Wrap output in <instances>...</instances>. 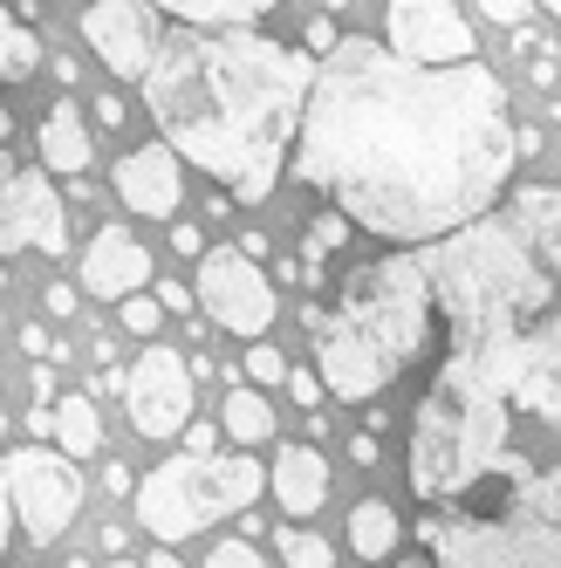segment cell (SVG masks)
Here are the masks:
<instances>
[{
	"label": "cell",
	"mask_w": 561,
	"mask_h": 568,
	"mask_svg": "<svg viewBox=\"0 0 561 568\" xmlns=\"http://www.w3.org/2000/svg\"><path fill=\"white\" fill-rule=\"evenodd\" d=\"M446 356L411 412L431 568H561V192L425 240Z\"/></svg>",
	"instance_id": "6da1fadb"
},
{
	"label": "cell",
	"mask_w": 561,
	"mask_h": 568,
	"mask_svg": "<svg viewBox=\"0 0 561 568\" xmlns=\"http://www.w3.org/2000/svg\"><path fill=\"white\" fill-rule=\"evenodd\" d=\"M513 172L507 83L487 62H405L343 34L315 62L295 131V185L329 192L356 233L425 247L493 213Z\"/></svg>",
	"instance_id": "7a4b0ae2"
},
{
	"label": "cell",
	"mask_w": 561,
	"mask_h": 568,
	"mask_svg": "<svg viewBox=\"0 0 561 568\" xmlns=\"http://www.w3.org/2000/svg\"><path fill=\"white\" fill-rule=\"evenodd\" d=\"M315 55L254 28H178L144 69L151 124L178 158L213 172L239 206H261L288 172Z\"/></svg>",
	"instance_id": "3957f363"
},
{
	"label": "cell",
	"mask_w": 561,
	"mask_h": 568,
	"mask_svg": "<svg viewBox=\"0 0 561 568\" xmlns=\"http://www.w3.org/2000/svg\"><path fill=\"white\" fill-rule=\"evenodd\" d=\"M431 329H438V295H431L425 254H377L364 267H349L329 295L308 302L315 371L343 404L384 397L425 356Z\"/></svg>",
	"instance_id": "277c9868"
},
{
	"label": "cell",
	"mask_w": 561,
	"mask_h": 568,
	"mask_svg": "<svg viewBox=\"0 0 561 568\" xmlns=\"http://www.w3.org/2000/svg\"><path fill=\"white\" fill-rule=\"evenodd\" d=\"M267 494V466L247 453H178L137 479V527L157 541H192L213 520L247 514Z\"/></svg>",
	"instance_id": "5b68a950"
},
{
	"label": "cell",
	"mask_w": 561,
	"mask_h": 568,
	"mask_svg": "<svg viewBox=\"0 0 561 568\" xmlns=\"http://www.w3.org/2000/svg\"><path fill=\"white\" fill-rule=\"evenodd\" d=\"M0 459H8V500H14L21 535L34 548L62 541L75 507H83V473H75V459L49 453V445H14V453H0Z\"/></svg>",
	"instance_id": "8992f818"
},
{
	"label": "cell",
	"mask_w": 561,
	"mask_h": 568,
	"mask_svg": "<svg viewBox=\"0 0 561 568\" xmlns=\"http://www.w3.org/2000/svg\"><path fill=\"white\" fill-rule=\"evenodd\" d=\"M192 295H198V308L213 315V329H226V336H267L274 308H280L274 302V274L254 254H239V240H233V247H206V254H198Z\"/></svg>",
	"instance_id": "52a82bcc"
},
{
	"label": "cell",
	"mask_w": 561,
	"mask_h": 568,
	"mask_svg": "<svg viewBox=\"0 0 561 568\" xmlns=\"http://www.w3.org/2000/svg\"><path fill=\"white\" fill-rule=\"evenodd\" d=\"M192 363L172 343H144V356L131 363V384H124V412L144 438H178L192 425Z\"/></svg>",
	"instance_id": "ba28073f"
},
{
	"label": "cell",
	"mask_w": 561,
	"mask_h": 568,
	"mask_svg": "<svg viewBox=\"0 0 561 568\" xmlns=\"http://www.w3.org/2000/svg\"><path fill=\"white\" fill-rule=\"evenodd\" d=\"M83 42L96 49V62L110 75L144 83V69H151L157 42H165V28H157L151 0H90V8H83Z\"/></svg>",
	"instance_id": "9c48e42d"
},
{
	"label": "cell",
	"mask_w": 561,
	"mask_h": 568,
	"mask_svg": "<svg viewBox=\"0 0 561 568\" xmlns=\"http://www.w3.org/2000/svg\"><path fill=\"white\" fill-rule=\"evenodd\" d=\"M384 42L405 62H472V21L452 0H384Z\"/></svg>",
	"instance_id": "30bf717a"
},
{
	"label": "cell",
	"mask_w": 561,
	"mask_h": 568,
	"mask_svg": "<svg viewBox=\"0 0 561 568\" xmlns=\"http://www.w3.org/2000/svg\"><path fill=\"white\" fill-rule=\"evenodd\" d=\"M69 254V213H62V192L42 172H14L0 185V261L8 254Z\"/></svg>",
	"instance_id": "8fae6325"
},
{
	"label": "cell",
	"mask_w": 561,
	"mask_h": 568,
	"mask_svg": "<svg viewBox=\"0 0 561 568\" xmlns=\"http://www.w3.org/2000/svg\"><path fill=\"white\" fill-rule=\"evenodd\" d=\"M110 192L144 220H178L185 206V158L172 144H137L110 165Z\"/></svg>",
	"instance_id": "7c38bea8"
},
{
	"label": "cell",
	"mask_w": 561,
	"mask_h": 568,
	"mask_svg": "<svg viewBox=\"0 0 561 568\" xmlns=\"http://www.w3.org/2000/svg\"><path fill=\"white\" fill-rule=\"evenodd\" d=\"M157 267H151V247L131 233V226H96V240L83 247V288L96 302H124L137 288H151Z\"/></svg>",
	"instance_id": "4fadbf2b"
},
{
	"label": "cell",
	"mask_w": 561,
	"mask_h": 568,
	"mask_svg": "<svg viewBox=\"0 0 561 568\" xmlns=\"http://www.w3.org/2000/svg\"><path fill=\"white\" fill-rule=\"evenodd\" d=\"M267 486L274 500L288 507V520H308L329 507V459L315 453V445H280L274 466H267Z\"/></svg>",
	"instance_id": "5bb4252c"
},
{
	"label": "cell",
	"mask_w": 561,
	"mask_h": 568,
	"mask_svg": "<svg viewBox=\"0 0 561 568\" xmlns=\"http://www.w3.org/2000/svg\"><path fill=\"white\" fill-rule=\"evenodd\" d=\"M42 158H49V172H62V179L90 172V124L75 116V97H55L42 110Z\"/></svg>",
	"instance_id": "9a60e30c"
},
{
	"label": "cell",
	"mask_w": 561,
	"mask_h": 568,
	"mask_svg": "<svg viewBox=\"0 0 561 568\" xmlns=\"http://www.w3.org/2000/svg\"><path fill=\"white\" fill-rule=\"evenodd\" d=\"M157 14H172L178 28H254L280 0H151Z\"/></svg>",
	"instance_id": "2e32d148"
},
{
	"label": "cell",
	"mask_w": 561,
	"mask_h": 568,
	"mask_svg": "<svg viewBox=\"0 0 561 568\" xmlns=\"http://www.w3.org/2000/svg\"><path fill=\"white\" fill-rule=\"evenodd\" d=\"M397 541H405V520H397L390 500H356L349 507V555L384 561V555H397Z\"/></svg>",
	"instance_id": "e0dca14e"
},
{
	"label": "cell",
	"mask_w": 561,
	"mask_h": 568,
	"mask_svg": "<svg viewBox=\"0 0 561 568\" xmlns=\"http://www.w3.org/2000/svg\"><path fill=\"white\" fill-rule=\"evenodd\" d=\"M220 432L239 438V445H267V438H274V404L233 377V390H226V404H220Z\"/></svg>",
	"instance_id": "ac0fdd59"
},
{
	"label": "cell",
	"mask_w": 561,
	"mask_h": 568,
	"mask_svg": "<svg viewBox=\"0 0 561 568\" xmlns=\"http://www.w3.org/2000/svg\"><path fill=\"white\" fill-rule=\"evenodd\" d=\"M55 445L69 459H90L96 445H103V418H96V404L83 390H62L55 397Z\"/></svg>",
	"instance_id": "d6986e66"
},
{
	"label": "cell",
	"mask_w": 561,
	"mask_h": 568,
	"mask_svg": "<svg viewBox=\"0 0 561 568\" xmlns=\"http://www.w3.org/2000/svg\"><path fill=\"white\" fill-rule=\"evenodd\" d=\"M274 555L288 561V568H336V548L323 535H308V527H295V520L274 535Z\"/></svg>",
	"instance_id": "ffe728a7"
},
{
	"label": "cell",
	"mask_w": 561,
	"mask_h": 568,
	"mask_svg": "<svg viewBox=\"0 0 561 568\" xmlns=\"http://www.w3.org/2000/svg\"><path fill=\"white\" fill-rule=\"evenodd\" d=\"M42 62H49V49H42V34H34V21H14V34H8V69H14V83H28Z\"/></svg>",
	"instance_id": "44dd1931"
},
{
	"label": "cell",
	"mask_w": 561,
	"mask_h": 568,
	"mask_svg": "<svg viewBox=\"0 0 561 568\" xmlns=\"http://www.w3.org/2000/svg\"><path fill=\"white\" fill-rule=\"evenodd\" d=\"M116 315H124V329H131V336H157V322H165V302L137 288V295L116 302Z\"/></svg>",
	"instance_id": "7402d4cb"
},
{
	"label": "cell",
	"mask_w": 561,
	"mask_h": 568,
	"mask_svg": "<svg viewBox=\"0 0 561 568\" xmlns=\"http://www.w3.org/2000/svg\"><path fill=\"white\" fill-rule=\"evenodd\" d=\"M239 371H247V384H288V356H280L274 343H254Z\"/></svg>",
	"instance_id": "603a6c76"
},
{
	"label": "cell",
	"mask_w": 561,
	"mask_h": 568,
	"mask_svg": "<svg viewBox=\"0 0 561 568\" xmlns=\"http://www.w3.org/2000/svg\"><path fill=\"white\" fill-rule=\"evenodd\" d=\"M206 568H267V555H261L247 535H233V541H220V548L206 555Z\"/></svg>",
	"instance_id": "cb8c5ba5"
},
{
	"label": "cell",
	"mask_w": 561,
	"mask_h": 568,
	"mask_svg": "<svg viewBox=\"0 0 561 568\" xmlns=\"http://www.w3.org/2000/svg\"><path fill=\"white\" fill-rule=\"evenodd\" d=\"M288 390H295V404H302V412H315V404H323V371H295V363H288Z\"/></svg>",
	"instance_id": "d4e9b609"
},
{
	"label": "cell",
	"mask_w": 561,
	"mask_h": 568,
	"mask_svg": "<svg viewBox=\"0 0 561 568\" xmlns=\"http://www.w3.org/2000/svg\"><path fill=\"white\" fill-rule=\"evenodd\" d=\"M528 8H534V0H479V14L500 21V28H520V21H528Z\"/></svg>",
	"instance_id": "484cf974"
},
{
	"label": "cell",
	"mask_w": 561,
	"mask_h": 568,
	"mask_svg": "<svg viewBox=\"0 0 561 568\" xmlns=\"http://www.w3.org/2000/svg\"><path fill=\"white\" fill-rule=\"evenodd\" d=\"M336 42H343V34H336V21L323 14V21H308V42H302V49H308V55H329Z\"/></svg>",
	"instance_id": "4316f807"
},
{
	"label": "cell",
	"mask_w": 561,
	"mask_h": 568,
	"mask_svg": "<svg viewBox=\"0 0 561 568\" xmlns=\"http://www.w3.org/2000/svg\"><path fill=\"white\" fill-rule=\"evenodd\" d=\"M21 349H28L34 363H42V356H55V336L42 329V322H21Z\"/></svg>",
	"instance_id": "83f0119b"
},
{
	"label": "cell",
	"mask_w": 561,
	"mask_h": 568,
	"mask_svg": "<svg viewBox=\"0 0 561 568\" xmlns=\"http://www.w3.org/2000/svg\"><path fill=\"white\" fill-rule=\"evenodd\" d=\"M157 302H165V308H198V295H192V281H157Z\"/></svg>",
	"instance_id": "f1b7e54d"
},
{
	"label": "cell",
	"mask_w": 561,
	"mask_h": 568,
	"mask_svg": "<svg viewBox=\"0 0 561 568\" xmlns=\"http://www.w3.org/2000/svg\"><path fill=\"white\" fill-rule=\"evenodd\" d=\"M42 308L69 322V315H75V288H69V281H49V295H42Z\"/></svg>",
	"instance_id": "f546056e"
},
{
	"label": "cell",
	"mask_w": 561,
	"mask_h": 568,
	"mask_svg": "<svg viewBox=\"0 0 561 568\" xmlns=\"http://www.w3.org/2000/svg\"><path fill=\"white\" fill-rule=\"evenodd\" d=\"M28 390H34V404H55V371H49V356L28 371Z\"/></svg>",
	"instance_id": "4dcf8cb0"
},
{
	"label": "cell",
	"mask_w": 561,
	"mask_h": 568,
	"mask_svg": "<svg viewBox=\"0 0 561 568\" xmlns=\"http://www.w3.org/2000/svg\"><path fill=\"white\" fill-rule=\"evenodd\" d=\"M96 124H103V131H124V124H131V116H124V97H96Z\"/></svg>",
	"instance_id": "1f68e13d"
},
{
	"label": "cell",
	"mask_w": 561,
	"mask_h": 568,
	"mask_svg": "<svg viewBox=\"0 0 561 568\" xmlns=\"http://www.w3.org/2000/svg\"><path fill=\"white\" fill-rule=\"evenodd\" d=\"M349 459H356V466H377V459H384L377 432H356V438H349Z\"/></svg>",
	"instance_id": "d6a6232c"
},
{
	"label": "cell",
	"mask_w": 561,
	"mask_h": 568,
	"mask_svg": "<svg viewBox=\"0 0 561 568\" xmlns=\"http://www.w3.org/2000/svg\"><path fill=\"white\" fill-rule=\"evenodd\" d=\"M14 535V500H8V459H0V548Z\"/></svg>",
	"instance_id": "836d02e7"
},
{
	"label": "cell",
	"mask_w": 561,
	"mask_h": 568,
	"mask_svg": "<svg viewBox=\"0 0 561 568\" xmlns=\"http://www.w3.org/2000/svg\"><path fill=\"white\" fill-rule=\"evenodd\" d=\"M185 453H220V432L213 425H185Z\"/></svg>",
	"instance_id": "e575fe53"
},
{
	"label": "cell",
	"mask_w": 561,
	"mask_h": 568,
	"mask_svg": "<svg viewBox=\"0 0 561 568\" xmlns=\"http://www.w3.org/2000/svg\"><path fill=\"white\" fill-rule=\"evenodd\" d=\"M172 247H178V254H206V233L178 220V226H172Z\"/></svg>",
	"instance_id": "d590c367"
},
{
	"label": "cell",
	"mask_w": 561,
	"mask_h": 568,
	"mask_svg": "<svg viewBox=\"0 0 561 568\" xmlns=\"http://www.w3.org/2000/svg\"><path fill=\"white\" fill-rule=\"evenodd\" d=\"M28 438H55V404H34L28 412Z\"/></svg>",
	"instance_id": "8d00e7d4"
},
{
	"label": "cell",
	"mask_w": 561,
	"mask_h": 568,
	"mask_svg": "<svg viewBox=\"0 0 561 568\" xmlns=\"http://www.w3.org/2000/svg\"><path fill=\"white\" fill-rule=\"evenodd\" d=\"M8 34H14V14H8V0H0V83H14V69H8Z\"/></svg>",
	"instance_id": "74e56055"
},
{
	"label": "cell",
	"mask_w": 561,
	"mask_h": 568,
	"mask_svg": "<svg viewBox=\"0 0 561 568\" xmlns=\"http://www.w3.org/2000/svg\"><path fill=\"white\" fill-rule=\"evenodd\" d=\"M103 486H110V494H131V466L110 459V466H103Z\"/></svg>",
	"instance_id": "f35d334b"
},
{
	"label": "cell",
	"mask_w": 561,
	"mask_h": 568,
	"mask_svg": "<svg viewBox=\"0 0 561 568\" xmlns=\"http://www.w3.org/2000/svg\"><path fill=\"white\" fill-rule=\"evenodd\" d=\"M239 254H254V261H267V233H261V226H247V233H239Z\"/></svg>",
	"instance_id": "ab89813d"
},
{
	"label": "cell",
	"mask_w": 561,
	"mask_h": 568,
	"mask_svg": "<svg viewBox=\"0 0 561 568\" xmlns=\"http://www.w3.org/2000/svg\"><path fill=\"white\" fill-rule=\"evenodd\" d=\"M144 568H185V555H172V541H165V548H157V555H151Z\"/></svg>",
	"instance_id": "60d3db41"
},
{
	"label": "cell",
	"mask_w": 561,
	"mask_h": 568,
	"mask_svg": "<svg viewBox=\"0 0 561 568\" xmlns=\"http://www.w3.org/2000/svg\"><path fill=\"white\" fill-rule=\"evenodd\" d=\"M8 138H14V110H8V103H0V144H8Z\"/></svg>",
	"instance_id": "b9f144b4"
},
{
	"label": "cell",
	"mask_w": 561,
	"mask_h": 568,
	"mask_svg": "<svg viewBox=\"0 0 561 568\" xmlns=\"http://www.w3.org/2000/svg\"><path fill=\"white\" fill-rule=\"evenodd\" d=\"M14 179V158H8V144H0V185H8Z\"/></svg>",
	"instance_id": "7bdbcfd3"
},
{
	"label": "cell",
	"mask_w": 561,
	"mask_h": 568,
	"mask_svg": "<svg viewBox=\"0 0 561 568\" xmlns=\"http://www.w3.org/2000/svg\"><path fill=\"white\" fill-rule=\"evenodd\" d=\"M534 8H548V14H554V21H561V0H534Z\"/></svg>",
	"instance_id": "ee69618b"
},
{
	"label": "cell",
	"mask_w": 561,
	"mask_h": 568,
	"mask_svg": "<svg viewBox=\"0 0 561 568\" xmlns=\"http://www.w3.org/2000/svg\"><path fill=\"white\" fill-rule=\"evenodd\" d=\"M62 568H90V561H83V555H69V561H62Z\"/></svg>",
	"instance_id": "f6af8a7d"
},
{
	"label": "cell",
	"mask_w": 561,
	"mask_h": 568,
	"mask_svg": "<svg viewBox=\"0 0 561 568\" xmlns=\"http://www.w3.org/2000/svg\"><path fill=\"white\" fill-rule=\"evenodd\" d=\"M110 568H137V561H131V555H116V561H110Z\"/></svg>",
	"instance_id": "bcb514c9"
},
{
	"label": "cell",
	"mask_w": 561,
	"mask_h": 568,
	"mask_svg": "<svg viewBox=\"0 0 561 568\" xmlns=\"http://www.w3.org/2000/svg\"><path fill=\"white\" fill-rule=\"evenodd\" d=\"M397 568H431V561H397Z\"/></svg>",
	"instance_id": "7dc6e473"
}]
</instances>
